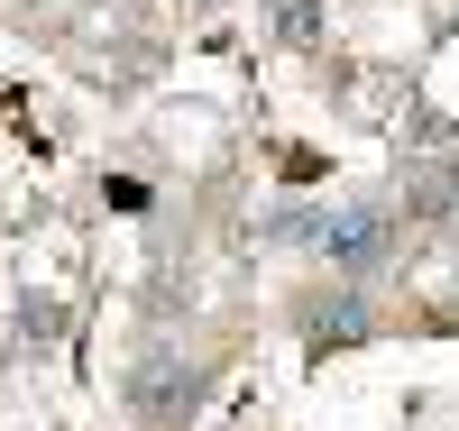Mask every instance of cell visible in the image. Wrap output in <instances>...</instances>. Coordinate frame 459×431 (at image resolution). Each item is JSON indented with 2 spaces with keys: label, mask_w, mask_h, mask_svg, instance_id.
Segmentation results:
<instances>
[{
  "label": "cell",
  "mask_w": 459,
  "mask_h": 431,
  "mask_svg": "<svg viewBox=\"0 0 459 431\" xmlns=\"http://www.w3.org/2000/svg\"><path fill=\"white\" fill-rule=\"evenodd\" d=\"M395 239H404L395 203H377V193H359V203H331L322 257H331V266H340L350 285H368V276H386V266H395Z\"/></svg>",
  "instance_id": "cell-1"
},
{
  "label": "cell",
  "mask_w": 459,
  "mask_h": 431,
  "mask_svg": "<svg viewBox=\"0 0 459 431\" xmlns=\"http://www.w3.org/2000/svg\"><path fill=\"white\" fill-rule=\"evenodd\" d=\"M129 404L147 413V422H184L203 404V367L194 358H147L138 376H129Z\"/></svg>",
  "instance_id": "cell-2"
},
{
  "label": "cell",
  "mask_w": 459,
  "mask_h": 431,
  "mask_svg": "<svg viewBox=\"0 0 459 431\" xmlns=\"http://www.w3.org/2000/svg\"><path fill=\"white\" fill-rule=\"evenodd\" d=\"M368 331H377V312H368L359 285H340V294H313V303H303V349H359Z\"/></svg>",
  "instance_id": "cell-3"
},
{
  "label": "cell",
  "mask_w": 459,
  "mask_h": 431,
  "mask_svg": "<svg viewBox=\"0 0 459 431\" xmlns=\"http://www.w3.org/2000/svg\"><path fill=\"white\" fill-rule=\"evenodd\" d=\"M459 211V175L441 156H404V220H450Z\"/></svg>",
  "instance_id": "cell-4"
},
{
  "label": "cell",
  "mask_w": 459,
  "mask_h": 431,
  "mask_svg": "<svg viewBox=\"0 0 459 431\" xmlns=\"http://www.w3.org/2000/svg\"><path fill=\"white\" fill-rule=\"evenodd\" d=\"M322 229H331V203H276L257 220V239L266 248H322Z\"/></svg>",
  "instance_id": "cell-5"
},
{
  "label": "cell",
  "mask_w": 459,
  "mask_h": 431,
  "mask_svg": "<svg viewBox=\"0 0 459 431\" xmlns=\"http://www.w3.org/2000/svg\"><path fill=\"white\" fill-rule=\"evenodd\" d=\"M19 340H37V349L65 340V303H56V294H28V303H19Z\"/></svg>",
  "instance_id": "cell-6"
},
{
  "label": "cell",
  "mask_w": 459,
  "mask_h": 431,
  "mask_svg": "<svg viewBox=\"0 0 459 431\" xmlns=\"http://www.w3.org/2000/svg\"><path fill=\"white\" fill-rule=\"evenodd\" d=\"M276 37L285 47H313L322 37V0H276Z\"/></svg>",
  "instance_id": "cell-7"
}]
</instances>
